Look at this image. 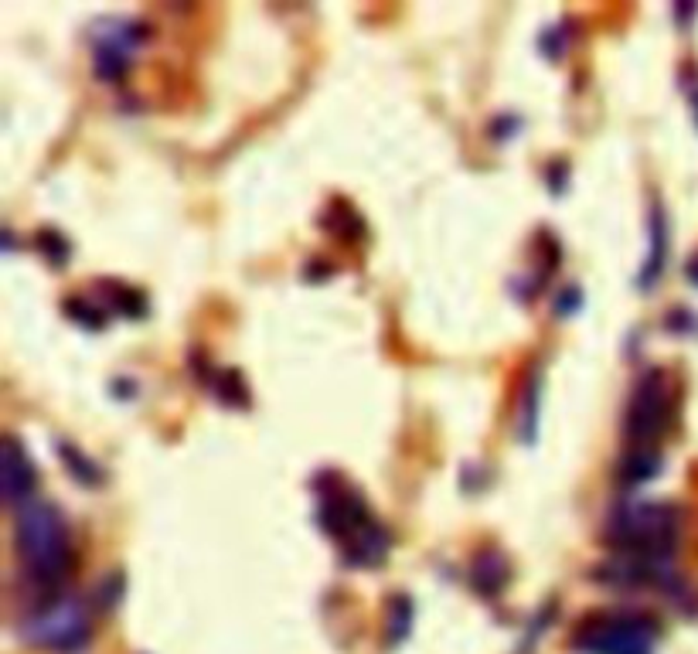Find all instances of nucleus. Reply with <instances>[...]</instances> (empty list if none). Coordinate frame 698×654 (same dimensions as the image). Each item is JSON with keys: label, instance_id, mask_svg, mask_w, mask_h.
I'll list each match as a JSON object with an SVG mask.
<instances>
[{"label": "nucleus", "instance_id": "nucleus-20", "mask_svg": "<svg viewBox=\"0 0 698 654\" xmlns=\"http://www.w3.org/2000/svg\"><path fill=\"white\" fill-rule=\"evenodd\" d=\"M576 300H579V290H566V294H562V300H559V314H569V310L579 307Z\"/></svg>", "mask_w": 698, "mask_h": 654}, {"label": "nucleus", "instance_id": "nucleus-3", "mask_svg": "<svg viewBox=\"0 0 698 654\" xmlns=\"http://www.w3.org/2000/svg\"><path fill=\"white\" fill-rule=\"evenodd\" d=\"M21 638L31 648L55 654H75L92 641V614L89 604L69 593H55L48 600H37L21 620Z\"/></svg>", "mask_w": 698, "mask_h": 654}, {"label": "nucleus", "instance_id": "nucleus-5", "mask_svg": "<svg viewBox=\"0 0 698 654\" xmlns=\"http://www.w3.org/2000/svg\"><path fill=\"white\" fill-rule=\"evenodd\" d=\"M674 420V385L668 371L650 369L637 379L624 413V436L630 450H654Z\"/></svg>", "mask_w": 698, "mask_h": 654}, {"label": "nucleus", "instance_id": "nucleus-9", "mask_svg": "<svg viewBox=\"0 0 698 654\" xmlns=\"http://www.w3.org/2000/svg\"><path fill=\"white\" fill-rule=\"evenodd\" d=\"M512 580V563L504 559V552L498 549H484L481 556L471 563V586H474L481 596H498Z\"/></svg>", "mask_w": 698, "mask_h": 654}, {"label": "nucleus", "instance_id": "nucleus-15", "mask_svg": "<svg viewBox=\"0 0 698 654\" xmlns=\"http://www.w3.org/2000/svg\"><path fill=\"white\" fill-rule=\"evenodd\" d=\"M215 395L228 402V406H242V402H249V392H246V385L238 379V371H218V379H215Z\"/></svg>", "mask_w": 698, "mask_h": 654}, {"label": "nucleus", "instance_id": "nucleus-14", "mask_svg": "<svg viewBox=\"0 0 698 654\" xmlns=\"http://www.w3.org/2000/svg\"><path fill=\"white\" fill-rule=\"evenodd\" d=\"M96 75H100L102 82H120L130 69V55L123 51H112V48H96Z\"/></svg>", "mask_w": 698, "mask_h": 654}, {"label": "nucleus", "instance_id": "nucleus-10", "mask_svg": "<svg viewBox=\"0 0 698 654\" xmlns=\"http://www.w3.org/2000/svg\"><path fill=\"white\" fill-rule=\"evenodd\" d=\"M664 260H668V222H664L661 205H654V209H650V249H648V260H644V270H640V280H637L640 290H650V286L661 280Z\"/></svg>", "mask_w": 698, "mask_h": 654}, {"label": "nucleus", "instance_id": "nucleus-22", "mask_svg": "<svg viewBox=\"0 0 698 654\" xmlns=\"http://www.w3.org/2000/svg\"><path fill=\"white\" fill-rule=\"evenodd\" d=\"M688 96H692V106H695V116H698V82H695V89L688 86Z\"/></svg>", "mask_w": 698, "mask_h": 654}, {"label": "nucleus", "instance_id": "nucleus-16", "mask_svg": "<svg viewBox=\"0 0 698 654\" xmlns=\"http://www.w3.org/2000/svg\"><path fill=\"white\" fill-rule=\"evenodd\" d=\"M102 286L116 296V300H112V307L120 310V314H126V317H140V314L147 310L143 294H137V290H130V286H123V284H102Z\"/></svg>", "mask_w": 698, "mask_h": 654}, {"label": "nucleus", "instance_id": "nucleus-7", "mask_svg": "<svg viewBox=\"0 0 698 654\" xmlns=\"http://www.w3.org/2000/svg\"><path fill=\"white\" fill-rule=\"evenodd\" d=\"M4 498H7V505L21 508L25 501L35 498V488H37V470H35V460L27 457V450L21 446L17 436H7L4 440Z\"/></svg>", "mask_w": 698, "mask_h": 654}, {"label": "nucleus", "instance_id": "nucleus-4", "mask_svg": "<svg viewBox=\"0 0 698 654\" xmlns=\"http://www.w3.org/2000/svg\"><path fill=\"white\" fill-rule=\"evenodd\" d=\"M658 624L640 610H607L587 617L573 634L579 654H654Z\"/></svg>", "mask_w": 698, "mask_h": 654}, {"label": "nucleus", "instance_id": "nucleus-18", "mask_svg": "<svg viewBox=\"0 0 698 654\" xmlns=\"http://www.w3.org/2000/svg\"><path fill=\"white\" fill-rule=\"evenodd\" d=\"M65 314L72 317V321L79 324H86V327H92V331H100L102 327V314L96 310V304H89V300H65Z\"/></svg>", "mask_w": 698, "mask_h": 654}, {"label": "nucleus", "instance_id": "nucleus-17", "mask_svg": "<svg viewBox=\"0 0 698 654\" xmlns=\"http://www.w3.org/2000/svg\"><path fill=\"white\" fill-rule=\"evenodd\" d=\"M58 454H62V460L69 464V470H72L75 481H82V484H100L102 474L96 470V464H92L89 457H79V454H75V450H72L69 444L58 446Z\"/></svg>", "mask_w": 698, "mask_h": 654}, {"label": "nucleus", "instance_id": "nucleus-12", "mask_svg": "<svg viewBox=\"0 0 698 654\" xmlns=\"http://www.w3.org/2000/svg\"><path fill=\"white\" fill-rule=\"evenodd\" d=\"M538 399H542V379L538 371H532V379L524 382V395L518 402V436L524 444H535L538 433Z\"/></svg>", "mask_w": 698, "mask_h": 654}, {"label": "nucleus", "instance_id": "nucleus-6", "mask_svg": "<svg viewBox=\"0 0 698 654\" xmlns=\"http://www.w3.org/2000/svg\"><path fill=\"white\" fill-rule=\"evenodd\" d=\"M313 488H317V525L341 545L351 542L368 521H375L365 498L337 470H321Z\"/></svg>", "mask_w": 698, "mask_h": 654}, {"label": "nucleus", "instance_id": "nucleus-11", "mask_svg": "<svg viewBox=\"0 0 698 654\" xmlns=\"http://www.w3.org/2000/svg\"><path fill=\"white\" fill-rule=\"evenodd\" d=\"M658 474H661V454L658 450H627V457L620 460V481L627 484L654 481Z\"/></svg>", "mask_w": 698, "mask_h": 654}, {"label": "nucleus", "instance_id": "nucleus-19", "mask_svg": "<svg viewBox=\"0 0 698 654\" xmlns=\"http://www.w3.org/2000/svg\"><path fill=\"white\" fill-rule=\"evenodd\" d=\"M35 242L41 246V252H45V256H48L51 263H58V266H62V263L69 260V242H65V239H62L58 232H51V229H45V232H37Z\"/></svg>", "mask_w": 698, "mask_h": 654}, {"label": "nucleus", "instance_id": "nucleus-1", "mask_svg": "<svg viewBox=\"0 0 698 654\" xmlns=\"http://www.w3.org/2000/svg\"><path fill=\"white\" fill-rule=\"evenodd\" d=\"M14 549L37 600L62 593V583L75 566V549L69 521L58 508L41 498H31L21 508H14Z\"/></svg>", "mask_w": 698, "mask_h": 654}, {"label": "nucleus", "instance_id": "nucleus-8", "mask_svg": "<svg viewBox=\"0 0 698 654\" xmlns=\"http://www.w3.org/2000/svg\"><path fill=\"white\" fill-rule=\"evenodd\" d=\"M388 549H392V531L375 519L351 542H344V563L348 566H378V563H386Z\"/></svg>", "mask_w": 698, "mask_h": 654}, {"label": "nucleus", "instance_id": "nucleus-21", "mask_svg": "<svg viewBox=\"0 0 698 654\" xmlns=\"http://www.w3.org/2000/svg\"><path fill=\"white\" fill-rule=\"evenodd\" d=\"M688 280H692V284L698 286V256H695L692 263H688Z\"/></svg>", "mask_w": 698, "mask_h": 654}, {"label": "nucleus", "instance_id": "nucleus-2", "mask_svg": "<svg viewBox=\"0 0 698 654\" xmlns=\"http://www.w3.org/2000/svg\"><path fill=\"white\" fill-rule=\"evenodd\" d=\"M682 531V511L664 501H624L610 511L603 539L620 556L672 563Z\"/></svg>", "mask_w": 698, "mask_h": 654}, {"label": "nucleus", "instance_id": "nucleus-13", "mask_svg": "<svg viewBox=\"0 0 698 654\" xmlns=\"http://www.w3.org/2000/svg\"><path fill=\"white\" fill-rule=\"evenodd\" d=\"M412 627V600L396 596L388 604V644H402Z\"/></svg>", "mask_w": 698, "mask_h": 654}]
</instances>
